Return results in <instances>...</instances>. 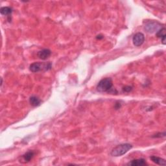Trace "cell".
Instances as JSON below:
<instances>
[{"instance_id": "obj_3", "label": "cell", "mask_w": 166, "mask_h": 166, "mask_svg": "<svg viewBox=\"0 0 166 166\" xmlns=\"http://www.w3.org/2000/svg\"><path fill=\"white\" fill-rule=\"evenodd\" d=\"M113 81L111 78L107 77L101 80L97 85L96 89L99 92H109L112 89Z\"/></svg>"}, {"instance_id": "obj_4", "label": "cell", "mask_w": 166, "mask_h": 166, "mask_svg": "<svg viewBox=\"0 0 166 166\" xmlns=\"http://www.w3.org/2000/svg\"><path fill=\"white\" fill-rule=\"evenodd\" d=\"M160 24L157 21H149L145 25V30L149 33L157 32L160 29Z\"/></svg>"}, {"instance_id": "obj_9", "label": "cell", "mask_w": 166, "mask_h": 166, "mask_svg": "<svg viewBox=\"0 0 166 166\" xmlns=\"http://www.w3.org/2000/svg\"><path fill=\"white\" fill-rule=\"evenodd\" d=\"M13 9L9 7H1V9H0V13H1V14L3 15V16H8L9 21L11 20H10V18L11 16V14L13 13Z\"/></svg>"}, {"instance_id": "obj_14", "label": "cell", "mask_w": 166, "mask_h": 166, "mask_svg": "<svg viewBox=\"0 0 166 166\" xmlns=\"http://www.w3.org/2000/svg\"><path fill=\"white\" fill-rule=\"evenodd\" d=\"M121 107H122V104H121L119 101L116 102L115 104V106H114L116 110H118V109H119L121 108Z\"/></svg>"}, {"instance_id": "obj_13", "label": "cell", "mask_w": 166, "mask_h": 166, "mask_svg": "<svg viewBox=\"0 0 166 166\" xmlns=\"http://www.w3.org/2000/svg\"><path fill=\"white\" fill-rule=\"evenodd\" d=\"M123 92H124L129 93V92H131L132 90H133V87H132V86H125L123 88Z\"/></svg>"}, {"instance_id": "obj_1", "label": "cell", "mask_w": 166, "mask_h": 166, "mask_svg": "<svg viewBox=\"0 0 166 166\" xmlns=\"http://www.w3.org/2000/svg\"><path fill=\"white\" fill-rule=\"evenodd\" d=\"M132 148H133V145L130 144V143H122V144H120L115 147L112 150L110 154L111 156L114 157L122 156L123 154H126Z\"/></svg>"}, {"instance_id": "obj_11", "label": "cell", "mask_w": 166, "mask_h": 166, "mask_svg": "<svg viewBox=\"0 0 166 166\" xmlns=\"http://www.w3.org/2000/svg\"><path fill=\"white\" fill-rule=\"evenodd\" d=\"M150 159L154 162V164L160 165H166V162L165 160L163 159V158L158 157L156 156H151L150 157Z\"/></svg>"}, {"instance_id": "obj_2", "label": "cell", "mask_w": 166, "mask_h": 166, "mask_svg": "<svg viewBox=\"0 0 166 166\" xmlns=\"http://www.w3.org/2000/svg\"><path fill=\"white\" fill-rule=\"evenodd\" d=\"M52 64L50 62H34L29 66V70L33 73H37L39 71H47L51 70Z\"/></svg>"}, {"instance_id": "obj_7", "label": "cell", "mask_w": 166, "mask_h": 166, "mask_svg": "<svg viewBox=\"0 0 166 166\" xmlns=\"http://www.w3.org/2000/svg\"><path fill=\"white\" fill-rule=\"evenodd\" d=\"M127 165L130 166H144L147 165V164L146 160L143 158H138V159L131 160L127 164Z\"/></svg>"}, {"instance_id": "obj_8", "label": "cell", "mask_w": 166, "mask_h": 166, "mask_svg": "<svg viewBox=\"0 0 166 166\" xmlns=\"http://www.w3.org/2000/svg\"><path fill=\"white\" fill-rule=\"evenodd\" d=\"M35 153L33 150H29V151L24 154V155L21 156L22 160H23V161H21L22 163H27V162L31 161L33 159L34 156H35Z\"/></svg>"}, {"instance_id": "obj_15", "label": "cell", "mask_w": 166, "mask_h": 166, "mask_svg": "<svg viewBox=\"0 0 166 166\" xmlns=\"http://www.w3.org/2000/svg\"><path fill=\"white\" fill-rule=\"evenodd\" d=\"M104 38V36L103 35H97V37H96V39L97 40H101V39H103Z\"/></svg>"}, {"instance_id": "obj_5", "label": "cell", "mask_w": 166, "mask_h": 166, "mask_svg": "<svg viewBox=\"0 0 166 166\" xmlns=\"http://www.w3.org/2000/svg\"><path fill=\"white\" fill-rule=\"evenodd\" d=\"M145 36L142 33H138L135 34L133 38V42L135 46L139 47L144 43Z\"/></svg>"}, {"instance_id": "obj_12", "label": "cell", "mask_w": 166, "mask_h": 166, "mask_svg": "<svg viewBox=\"0 0 166 166\" xmlns=\"http://www.w3.org/2000/svg\"><path fill=\"white\" fill-rule=\"evenodd\" d=\"M29 103L33 107H39L41 104V100L36 96H31L29 98Z\"/></svg>"}, {"instance_id": "obj_10", "label": "cell", "mask_w": 166, "mask_h": 166, "mask_svg": "<svg viewBox=\"0 0 166 166\" xmlns=\"http://www.w3.org/2000/svg\"><path fill=\"white\" fill-rule=\"evenodd\" d=\"M165 31H166L165 28L163 27V28L160 29L156 33V36L158 38H160V39H161L162 43L164 45L165 44V39H166Z\"/></svg>"}, {"instance_id": "obj_6", "label": "cell", "mask_w": 166, "mask_h": 166, "mask_svg": "<svg viewBox=\"0 0 166 166\" xmlns=\"http://www.w3.org/2000/svg\"><path fill=\"white\" fill-rule=\"evenodd\" d=\"M51 55V51L49 49H44L42 50H40L37 53V56L41 60H46Z\"/></svg>"}]
</instances>
